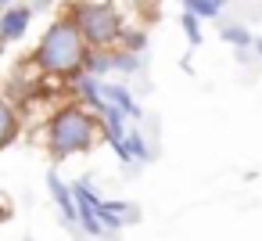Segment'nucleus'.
<instances>
[{
    "instance_id": "nucleus-1",
    "label": "nucleus",
    "mask_w": 262,
    "mask_h": 241,
    "mask_svg": "<svg viewBox=\"0 0 262 241\" xmlns=\"http://www.w3.org/2000/svg\"><path fill=\"white\" fill-rule=\"evenodd\" d=\"M86 58H90V47H86L83 33L76 29L72 15L65 11V15H58V18L43 29L40 44H36L33 54H29V65H33L40 76L54 79V83H72V79L86 69Z\"/></svg>"
},
{
    "instance_id": "nucleus-2",
    "label": "nucleus",
    "mask_w": 262,
    "mask_h": 241,
    "mask_svg": "<svg viewBox=\"0 0 262 241\" xmlns=\"http://www.w3.org/2000/svg\"><path fill=\"white\" fill-rule=\"evenodd\" d=\"M101 140V123L90 108H83L79 101H65L58 105L47 123H43V148L54 162H65V158H76V155H86L94 151Z\"/></svg>"
},
{
    "instance_id": "nucleus-3",
    "label": "nucleus",
    "mask_w": 262,
    "mask_h": 241,
    "mask_svg": "<svg viewBox=\"0 0 262 241\" xmlns=\"http://www.w3.org/2000/svg\"><path fill=\"white\" fill-rule=\"evenodd\" d=\"M76 29L83 33L86 47L90 51H112L126 29V18L115 4H108V0H76V4L69 8Z\"/></svg>"
},
{
    "instance_id": "nucleus-4",
    "label": "nucleus",
    "mask_w": 262,
    "mask_h": 241,
    "mask_svg": "<svg viewBox=\"0 0 262 241\" xmlns=\"http://www.w3.org/2000/svg\"><path fill=\"white\" fill-rule=\"evenodd\" d=\"M72 194H76L79 234H86V237H104V227H101V216H97L101 194L94 191V184H90V180H76V184H72Z\"/></svg>"
},
{
    "instance_id": "nucleus-5",
    "label": "nucleus",
    "mask_w": 262,
    "mask_h": 241,
    "mask_svg": "<svg viewBox=\"0 0 262 241\" xmlns=\"http://www.w3.org/2000/svg\"><path fill=\"white\" fill-rule=\"evenodd\" d=\"M97 216H101L104 234H119L122 227H129V223H137V219H140V209H137L133 202H119V198L112 202V198H101Z\"/></svg>"
},
{
    "instance_id": "nucleus-6",
    "label": "nucleus",
    "mask_w": 262,
    "mask_h": 241,
    "mask_svg": "<svg viewBox=\"0 0 262 241\" xmlns=\"http://www.w3.org/2000/svg\"><path fill=\"white\" fill-rule=\"evenodd\" d=\"M33 15H36V8H33V4H18V0H15L11 8H4V11H0V40H4V44L22 40V36L29 33Z\"/></svg>"
},
{
    "instance_id": "nucleus-7",
    "label": "nucleus",
    "mask_w": 262,
    "mask_h": 241,
    "mask_svg": "<svg viewBox=\"0 0 262 241\" xmlns=\"http://www.w3.org/2000/svg\"><path fill=\"white\" fill-rule=\"evenodd\" d=\"M47 187H51V198L61 212V223L69 230H79V219H76V194H72V184L58 176V169H47Z\"/></svg>"
},
{
    "instance_id": "nucleus-8",
    "label": "nucleus",
    "mask_w": 262,
    "mask_h": 241,
    "mask_svg": "<svg viewBox=\"0 0 262 241\" xmlns=\"http://www.w3.org/2000/svg\"><path fill=\"white\" fill-rule=\"evenodd\" d=\"M101 94H104V101H108L112 108H119L129 123H133V119H144V108L137 105V97H133L122 83H101Z\"/></svg>"
},
{
    "instance_id": "nucleus-9",
    "label": "nucleus",
    "mask_w": 262,
    "mask_h": 241,
    "mask_svg": "<svg viewBox=\"0 0 262 241\" xmlns=\"http://www.w3.org/2000/svg\"><path fill=\"white\" fill-rule=\"evenodd\" d=\"M18 137H22V115L8 97H0V151L11 148Z\"/></svg>"
},
{
    "instance_id": "nucleus-10",
    "label": "nucleus",
    "mask_w": 262,
    "mask_h": 241,
    "mask_svg": "<svg viewBox=\"0 0 262 241\" xmlns=\"http://www.w3.org/2000/svg\"><path fill=\"white\" fill-rule=\"evenodd\" d=\"M115 47H119V51H126V54H137V58H140V54L147 51V33H140V29H129V26H126Z\"/></svg>"
},
{
    "instance_id": "nucleus-11",
    "label": "nucleus",
    "mask_w": 262,
    "mask_h": 241,
    "mask_svg": "<svg viewBox=\"0 0 262 241\" xmlns=\"http://www.w3.org/2000/svg\"><path fill=\"white\" fill-rule=\"evenodd\" d=\"M226 8V0H183V11L198 15V18H219Z\"/></svg>"
},
{
    "instance_id": "nucleus-12",
    "label": "nucleus",
    "mask_w": 262,
    "mask_h": 241,
    "mask_svg": "<svg viewBox=\"0 0 262 241\" xmlns=\"http://www.w3.org/2000/svg\"><path fill=\"white\" fill-rule=\"evenodd\" d=\"M180 29H183V36H187L190 51H198V47L205 44V40H201V18H198V15L183 11V15H180Z\"/></svg>"
},
{
    "instance_id": "nucleus-13",
    "label": "nucleus",
    "mask_w": 262,
    "mask_h": 241,
    "mask_svg": "<svg viewBox=\"0 0 262 241\" xmlns=\"http://www.w3.org/2000/svg\"><path fill=\"white\" fill-rule=\"evenodd\" d=\"M126 144H129L133 166H144V162H151V148H147V140H144V133H140V130H129V133H126Z\"/></svg>"
},
{
    "instance_id": "nucleus-14",
    "label": "nucleus",
    "mask_w": 262,
    "mask_h": 241,
    "mask_svg": "<svg viewBox=\"0 0 262 241\" xmlns=\"http://www.w3.org/2000/svg\"><path fill=\"white\" fill-rule=\"evenodd\" d=\"M219 33H223V40H226L233 51H248V47H251V40H255L244 26H223Z\"/></svg>"
},
{
    "instance_id": "nucleus-15",
    "label": "nucleus",
    "mask_w": 262,
    "mask_h": 241,
    "mask_svg": "<svg viewBox=\"0 0 262 241\" xmlns=\"http://www.w3.org/2000/svg\"><path fill=\"white\" fill-rule=\"evenodd\" d=\"M251 51H255V54L262 58V36H258V40H251Z\"/></svg>"
},
{
    "instance_id": "nucleus-16",
    "label": "nucleus",
    "mask_w": 262,
    "mask_h": 241,
    "mask_svg": "<svg viewBox=\"0 0 262 241\" xmlns=\"http://www.w3.org/2000/svg\"><path fill=\"white\" fill-rule=\"evenodd\" d=\"M0 54H4V40H0Z\"/></svg>"
}]
</instances>
